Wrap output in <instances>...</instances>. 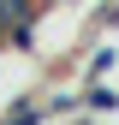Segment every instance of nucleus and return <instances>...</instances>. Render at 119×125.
Returning a JSON list of instances; mask_svg holds the SVG:
<instances>
[{
  "label": "nucleus",
  "instance_id": "1",
  "mask_svg": "<svg viewBox=\"0 0 119 125\" xmlns=\"http://www.w3.org/2000/svg\"><path fill=\"white\" fill-rule=\"evenodd\" d=\"M0 125H48V107H42V101H30V95H18L6 113H0Z\"/></svg>",
  "mask_w": 119,
  "mask_h": 125
},
{
  "label": "nucleus",
  "instance_id": "2",
  "mask_svg": "<svg viewBox=\"0 0 119 125\" xmlns=\"http://www.w3.org/2000/svg\"><path fill=\"white\" fill-rule=\"evenodd\" d=\"M83 107H89V113H113V107H119V89H107V83H83Z\"/></svg>",
  "mask_w": 119,
  "mask_h": 125
}]
</instances>
